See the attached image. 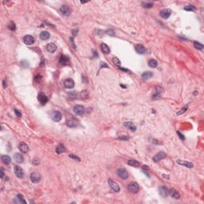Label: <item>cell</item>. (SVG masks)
I'll return each instance as SVG.
<instances>
[{
    "instance_id": "f907efd6",
    "label": "cell",
    "mask_w": 204,
    "mask_h": 204,
    "mask_svg": "<svg viewBox=\"0 0 204 204\" xmlns=\"http://www.w3.org/2000/svg\"><path fill=\"white\" fill-rule=\"evenodd\" d=\"M163 178H167L168 179H170V177H169V176H166V175H163Z\"/></svg>"
},
{
    "instance_id": "6da1fadb",
    "label": "cell",
    "mask_w": 204,
    "mask_h": 204,
    "mask_svg": "<svg viewBox=\"0 0 204 204\" xmlns=\"http://www.w3.org/2000/svg\"><path fill=\"white\" fill-rule=\"evenodd\" d=\"M116 174L120 178H121L123 179H127L128 178V173L125 168H118L116 170Z\"/></svg>"
},
{
    "instance_id": "ffe728a7",
    "label": "cell",
    "mask_w": 204,
    "mask_h": 204,
    "mask_svg": "<svg viewBox=\"0 0 204 204\" xmlns=\"http://www.w3.org/2000/svg\"><path fill=\"white\" fill-rule=\"evenodd\" d=\"M135 49H136V51L138 53L143 54V53H144L146 52V49L142 44H137L136 45V47H135Z\"/></svg>"
},
{
    "instance_id": "f1b7e54d",
    "label": "cell",
    "mask_w": 204,
    "mask_h": 204,
    "mask_svg": "<svg viewBox=\"0 0 204 204\" xmlns=\"http://www.w3.org/2000/svg\"><path fill=\"white\" fill-rule=\"evenodd\" d=\"M148 65H149V67H151V68H156L158 65V62L156 60L151 59V60H149V62H148Z\"/></svg>"
},
{
    "instance_id": "8fae6325",
    "label": "cell",
    "mask_w": 204,
    "mask_h": 204,
    "mask_svg": "<svg viewBox=\"0 0 204 204\" xmlns=\"http://www.w3.org/2000/svg\"><path fill=\"white\" fill-rule=\"evenodd\" d=\"M60 11H61V13L65 16H69L71 13L70 8L68 6H62V7H61V8H60Z\"/></svg>"
},
{
    "instance_id": "277c9868",
    "label": "cell",
    "mask_w": 204,
    "mask_h": 204,
    "mask_svg": "<svg viewBox=\"0 0 204 204\" xmlns=\"http://www.w3.org/2000/svg\"><path fill=\"white\" fill-rule=\"evenodd\" d=\"M14 174L15 176L19 178V179H22L24 177V171L22 168H20L19 166L14 167Z\"/></svg>"
},
{
    "instance_id": "8992f818",
    "label": "cell",
    "mask_w": 204,
    "mask_h": 204,
    "mask_svg": "<svg viewBox=\"0 0 204 204\" xmlns=\"http://www.w3.org/2000/svg\"><path fill=\"white\" fill-rule=\"evenodd\" d=\"M166 156H167V155H166V153L164 151H160L153 157V159L152 160H153V161H155V162H159V161H160V160L164 159Z\"/></svg>"
},
{
    "instance_id": "44dd1931",
    "label": "cell",
    "mask_w": 204,
    "mask_h": 204,
    "mask_svg": "<svg viewBox=\"0 0 204 204\" xmlns=\"http://www.w3.org/2000/svg\"><path fill=\"white\" fill-rule=\"evenodd\" d=\"M46 50L50 53H54L57 50V46L54 43H49L46 45Z\"/></svg>"
},
{
    "instance_id": "7402d4cb",
    "label": "cell",
    "mask_w": 204,
    "mask_h": 204,
    "mask_svg": "<svg viewBox=\"0 0 204 204\" xmlns=\"http://www.w3.org/2000/svg\"><path fill=\"white\" fill-rule=\"evenodd\" d=\"M14 159L15 160V161L18 163H22L24 161V158L22 156V155L21 153H15L14 156Z\"/></svg>"
},
{
    "instance_id": "b9f144b4",
    "label": "cell",
    "mask_w": 204,
    "mask_h": 204,
    "mask_svg": "<svg viewBox=\"0 0 204 204\" xmlns=\"http://www.w3.org/2000/svg\"><path fill=\"white\" fill-rule=\"evenodd\" d=\"M160 94L159 93H156V94H155V95L152 96V99L153 100H157V99H160Z\"/></svg>"
},
{
    "instance_id": "cb8c5ba5",
    "label": "cell",
    "mask_w": 204,
    "mask_h": 204,
    "mask_svg": "<svg viewBox=\"0 0 204 204\" xmlns=\"http://www.w3.org/2000/svg\"><path fill=\"white\" fill-rule=\"evenodd\" d=\"M1 160H2V162L5 163V164H10V163L11 161V159H10V157L9 156H7V155H5V156H2L1 157Z\"/></svg>"
},
{
    "instance_id": "7a4b0ae2",
    "label": "cell",
    "mask_w": 204,
    "mask_h": 204,
    "mask_svg": "<svg viewBox=\"0 0 204 204\" xmlns=\"http://www.w3.org/2000/svg\"><path fill=\"white\" fill-rule=\"evenodd\" d=\"M128 190L132 193H136L140 190V186L137 183H131L128 186Z\"/></svg>"
},
{
    "instance_id": "d4e9b609",
    "label": "cell",
    "mask_w": 204,
    "mask_h": 204,
    "mask_svg": "<svg viewBox=\"0 0 204 204\" xmlns=\"http://www.w3.org/2000/svg\"><path fill=\"white\" fill-rule=\"evenodd\" d=\"M128 164L129 166L135 167V168H138V167L140 166V163L138 161H136V160H129L128 161Z\"/></svg>"
},
{
    "instance_id": "9a60e30c",
    "label": "cell",
    "mask_w": 204,
    "mask_h": 204,
    "mask_svg": "<svg viewBox=\"0 0 204 204\" xmlns=\"http://www.w3.org/2000/svg\"><path fill=\"white\" fill-rule=\"evenodd\" d=\"M38 99L39 100V102L41 103L42 105H45L47 103L48 101V98H47V97L45 95L44 93H39L38 94Z\"/></svg>"
},
{
    "instance_id": "5bb4252c",
    "label": "cell",
    "mask_w": 204,
    "mask_h": 204,
    "mask_svg": "<svg viewBox=\"0 0 204 204\" xmlns=\"http://www.w3.org/2000/svg\"><path fill=\"white\" fill-rule=\"evenodd\" d=\"M64 85L67 89H73L74 87V81L71 78H67L64 81Z\"/></svg>"
},
{
    "instance_id": "7bdbcfd3",
    "label": "cell",
    "mask_w": 204,
    "mask_h": 204,
    "mask_svg": "<svg viewBox=\"0 0 204 204\" xmlns=\"http://www.w3.org/2000/svg\"><path fill=\"white\" fill-rule=\"evenodd\" d=\"M107 34H109V35H111V36H114L115 35V31L113 30H108L107 31Z\"/></svg>"
},
{
    "instance_id": "c3c4849f",
    "label": "cell",
    "mask_w": 204,
    "mask_h": 204,
    "mask_svg": "<svg viewBox=\"0 0 204 204\" xmlns=\"http://www.w3.org/2000/svg\"><path fill=\"white\" fill-rule=\"evenodd\" d=\"M0 172H1V178H3L4 172H3V170H2V168H1V171H0Z\"/></svg>"
},
{
    "instance_id": "ee69618b",
    "label": "cell",
    "mask_w": 204,
    "mask_h": 204,
    "mask_svg": "<svg viewBox=\"0 0 204 204\" xmlns=\"http://www.w3.org/2000/svg\"><path fill=\"white\" fill-rule=\"evenodd\" d=\"M100 68H108V65L105 62H100Z\"/></svg>"
},
{
    "instance_id": "d6a6232c",
    "label": "cell",
    "mask_w": 204,
    "mask_h": 204,
    "mask_svg": "<svg viewBox=\"0 0 204 204\" xmlns=\"http://www.w3.org/2000/svg\"><path fill=\"white\" fill-rule=\"evenodd\" d=\"M68 61H69V58L65 56L62 55V56H61V57H60V63H61L62 65H65L68 62Z\"/></svg>"
},
{
    "instance_id": "603a6c76",
    "label": "cell",
    "mask_w": 204,
    "mask_h": 204,
    "mask_svg": "<svg viewBox=\"0 0 204 204\" xmlns=\"http://www.w3.org/2000/svg\"><path fill=\"white\" fill-rule=\"evenodd\" d=\"M142 78L143 80H145V81H147V80H149L150 78H151L152 77H153V73H151L150 71H147V72H144L143 74H142Z\"/></svg>"
},
{
    "instance_id": "836d02e7",
    "label": "cell",
    "mask_w": 204,
    "mask_h": 204,
    "mask_svg": "<svg viewBox=\"0 0 204 204\" xmlns=\"http://www.w3.org/2000/svg\"><path fill=\"white\" fill-rule=\"evenodd\" d=\"M142 6L144 8H151L152 7H153V3H152V2H143L142 3Z\"/></svg>"
},
{
    "instance_id": "52a82bcc",
    "label": "cell",
    "mask_w": 204,
    "mask_h": 204,
    "mask_svg": "<svg viewBox=\"0 0 204 204\" xmlns=\"http://www.w3.org/2000/svg\"><path fill=\"white\" fill-rule=\"evenodd\" d=\"M66 124L68 127H70V128H75L79 124V121H78V120H77L76 118H71L67 120Z\"/></svg>"
},
{
    "instance_id": "5b68a950",
    "label": "cell",
    "mask_w": 204,
    "mask_h": 204,
    "mask_svg": "<svg viewBox=\"0 0 204 204\" xmlns=\"http://www.w3.org/2000/svg\"><path fill=\"white\" fill-rule=\"evenodd\" d=\"M73 112H74V113L78 115V116H81V115H83L85 113V108L81 105H77L74 106Z\"/></svg>"
},
{
    "instance_id": "ac0fdd59",
    "label": "cell",
    "mask_w": 204,
    "mask_h": 204,
    "mask_svg": "<svg viewBox=\"0 0 204 204\" xmlns=\"http://www.w3.org/2000/svg\"><path fill=\"white\" fill-rule=\"evenodd\" d=\"M23 42L26 43V45H32L33 43L34 42V39L32 36L30 35H27L25 36L23 38Z\"/></svg>"
},
{
    "instance_id": "60d3db41",
    "label": "cell",
    "mask_w": 204,
    "mask_h": 204,
    "mask_svg": "<svg viewBox=\"0 0 204 204\" xmlns=\"http://www.w3.org/2000/svg\"><path fill=\"white\" fill-rule=\"evenodd\" d=\"M119 140H124V141H127V140H129V137L128 136H120L118 138Z\"/></svg>"
},
{
    "instance_id": "bcb514c9",
    "label": "cell",
    "mask_w": 204,
    "mask_h": 204,
    "mask_svg": "<svg viewBox=\"0 0 204 204\" xmlns=\"http://www.w3.org/2000/svg\"><path fill=\"white\" fill-rule=\"evenodd\" d=\"M68 95H70L69 97H75L77 96V93L76 92H73V93H69Z\"/></svg>"
},
{
    "instance_id": "7c38bea8",
    "label": "cell",
    "mask_w": 204,
    "mask_h": 204,
    "mask_svg": "<svg viewBox=\"0 0 204 204\" xmlns=\"http://www.w3.org/2000/svg\"><path fill=\"white\" fill-rule=\"evenodd\" d=\"M159 192H160V195H161V196H163V197H167V196H168V195H169V190L166 187V186H160V188H159Z\"/></svg>"
},
{
    "instance_id": "4316f807",
    "label": "cell",
    "mask_w": 204,
    "mask_h": 204,
    "mask_svg": "<svg viewBox=\"0 0 204 204\" xmlns=\"http://www.w3.org/2000/svg\"><path fill=\"white\" fill-rule=\"evenodd\" d=\"M50 34L47 31H42V32L40 34V38L42 40H47L50 38Z\"/></svg>"
},
{
    "instance_id": "d6986e66",
    "label": "cell",
    "mask_w": 204,
    "mask_h": 204,
    "mask_svg": "<svg viewBox=\"0 0 204 204\" xmlns=\"http://www.w3.org/2000/svg\"><path fill=\"white\" fill-rule=\"evenodd\" d=\"M169 195H170L172 198H174V199H179V198H180L179 193L176 190H175V189H173V188H171V189L169 190Z\"/></svg>"
},
{
    "instance_id": "7dc6e473",
    "label": "cell",
    "mask_w": 204,
    "mask_h": 204,
    "mask_svg": "<svg viewBox=\"0 0 204 204\" xmlns=\"http://www.w3.org/2000/svg\"><path fill=\"white\" fill-rule=\"evenodd\" d=\"M14 113H15V114H16L17 116H21V113H20V112H18V110H17V109H14Z\"/></svg>"
},
{
    "instance_id": "e0dca14e",
    "label": "cell",
    "mask_w": 204,
    "mask_h": 204,
    "mask_svg": "<svg viewBox=\"0 0 204 204\" xmlns=\"http://www.w3.org/2000/svg\"><path fill=\"white\" fill-rule=\"evenodd\" d=\"M124 126L125 128H128L129 130H131L132 132H135L136 130V125L134 124L133 123H132V122H129V121H126L124 123Z\"/></svg>"
},
{
    "instance_id": "8d00e7d4",
    "label": "cell",
    "mask_w": 204,
    "mask_h": 204,
    "mask_svg": "<svg viewBox=\"0 0 204 204\" xmlns=\"http://www.w3.org/2000/svg\"><path fill=\"white\" fill-rule=\"evenodd\" d=\"M113 62L114 63V65H116V66H120V65H121V63H120V61L117 58V57H113Z\"/></svg>"
},
{
    "instance_id": "4fadbf2b",
    "label": "cell",
    "mask_w": 204,
    "mask_h": 204,
    "mask_svg": "<svg viewBox=\"0 0 204 204\" xmlns=\"http://www.w3.org/2000/svg\"><path fill=\"white\" fill-rule=\"evenodd\" d=\"M171 14V11L170 9H163L160 12V16L163 18H168Z\"/></svg>"
},
{
    "instance_id": "d590c367",
    "label": "cell",
    "mask_w": 204,
    "mask_h": 204,
    "mask_svg": "<svg viewBox=\"0 0 204 204\" xmlns=\"http://www.w3.org/2000/svg\"><path fill=\"white\" fill-rule=\"evenodd\" d=\"M184 10H187V11H194V10H195V7H194V6L189 5V6H186V7H184Z\"/></svg>"
},
{
    "instance_id": "f546056e",
    "label": "cell",
    "mask_w": 204,
    "mask_h": 204,
    "mask_svg": "<svg viewBox=\"0 0 204 204\" xmlns=\"http://www.w3.org/2000/svg\"><path fill=\"white\" fill-rule=\"evenodd\" d=\"M16 199L18 200V203H23V204L27 203V202H26V200L24 199V198L22 195H17Z\"/></svg>"
},
{
    "instance_id": "816d5d0a",
    "label": "cell",
    "mask_w": 204,
    "mask_h": 204,
    "mask_svg": "<svg viewBox=\"0 0 204 204\" xmlns=\"http://www.w3.org/2000/svg\"><path fill=\"white\" fill-rule=\"evenodd\" d=\"M77 33H76V30H73V35H76Z\"/></svg>"
},
{
    "instance_id": "3957f363",
    "label": "cell",
    "mask_w": 204,
    "mask_h": 204,
    "mask_svg": "<svg viewBox=\"0 0 204 204\" xmlns=\"http://www.w3.org/2000/svg\"><path fill=\"white\" fill-rule=\"evenodd\" d=\"M30 180L31 182H33L34 183H38L40 180H41V175H40L38 172L34 171L30 174Z\"/></svg>"
},
{
    "instance_id": "1f68e13d",
    "label": "cell",
    "mask_w": 204,
    "mask_h": 204,
    "mask_svg": "<svg viewBox=\"0 0 204 204\" xmlns=\"http://www.w3.org/2000/svg\"><path fill=\"white\" fill-rule=\"evenodd\" d=\"M80 97H81V99H88L89 97V94L87 91H82L81 93H80Z\"/></svg>"
},
{
    "instance_id": "2e32d148",
    "label": "cell",
    "mask_w": 204,
    "mask_h": 204,
    "mask_svg": "<svg viewBox=\"0 0 204 204\" xmlns=\"http://www.w3.org/2000/svg\"><path fill=\"white\" fill-rule=\"evenodd\" d=\"M18 148H19V150H20V151L22 152V153H27V152L29 151L28 145L26 143H24V142H22V143H19Z\"/></svg>"
},
{
    "instance_id": "f35d334b",
    "label": "cell",
    "mask_w": 204,
    "mask_h": 204,
    "mask_svg": "<svg viewBox=\"0 0 204 204\" xmlns=\"http://www.w3.org/2000/svg\"><path fill=\"white\" fill-rule=\"evenodd\" d=\"M156 92H157V93L160 94V93H161L163 91V89L162 86H159V85H157V86H156Z\"/></svg>"
},
{
    "instance_id": "74e56055",
    "label": "cell",
    "mask_w": 204,
    "mask_h": 204,
    "mask_svg": "<svg viewBox=\"0 0 204 204\" xmlns=\"http://www.w3.org/2000/svg\"><path fill=\"white\" fill-rule=\"evenodd\" d=\"M69 156H70V158L72 160H75V161H80V160H81V159H80V158L78 157V156H74V155H73V154H71V155H69Z\"/></svg>"
},
{
    "instance_id": "f6af8a7d",
    "label": "cell",
    "mask_w": 204,
    "mask_h": 204,
    "mask_svg": "<svg viewBox=\"0 0 204 204\" xmlns=\"http://www.w3.org/2000/svg\"><path fill=\"white\" fill-rule=\"evenodd\" d=\"M177 134H178V136H179V137L181 139V140H185V137L183 136L181 133H179V132H177Z\"/></svg>"
},
{
    "instance_id": "ba28073f",
    "label": "cell",
    "mask_w": 204,
    "mask_h": 204,
    "mask_svg": "<svg viewBox=\"0 0 204 204\" xmlns=\"http://www.w3.org/2000/svg\"><path fill=\"white\" fill-rule=\"evenodd\" d=\"M108 184H109V186H110V187L113 189V190L114 191H116V192H119L120 191V186H119V185L117 184V183H116L115 182V181H113V180H112L111 179H108Z\"/></svg>"
},
{
    "instance_id": "e575fe53",
    "label": "cell",
    "mask_w": 204,
    "mask_h": 204,
    "mask_svg": "<svg viewBox=\"0 0 204 204\" xmlns=\"http://www.w3.org/2000/svg\"><path fill=\"white\" fill-rule=\"evenodd\" d=\"M187 108H188V106L187 105H186V106H184V107H183L182 108L180 109V111H179L177 113V115H181V114H183L185 113V112L187 110Z\"/></svg>"
},
{
    "instance_id": "83f0119b",
    "label": "cell",
    "mask_w": 204,
    "mask_h": 204,
    "mask_svg": "<svg viewBox=\"0 0 204 204\" xmlns=\"http://www.w3.org/2000/svg\"><path fill=\"white\" fill-rule=\"evenodd\" d=\"M65 151V148L62 144H59L58 146H57L56 148V152L57 154H62L63 152Z\"/></svg>"
},
{
    "instance_id": "4dcf8cb0",
    "label": "cell",
    "mask_w": 204,
    "mask_h": 204,
    "mask_svg": "<svg viewBox=\"0 0 204 204\" xmlns=\"http://www.w3.org/2000/svg\"><path fill=\"white\" fill-rule=\"evenodd\" d=\"M194 46L197 49V50H203V45L202 44V43H200V42H194Z\"/></svg>"
},
{
    "instance_id": "30bf717a",
    "label": "cell",
    "mask_w": 204,
    "mask_h": 204,
    "mask_svg": "<svg viewBox=\"0 0 204 204\" xmlns=\"http://www.w3.org/2000/svg\"><path fill=\"white\" fill-rule=\"evenodd\" d=\"M176 163H178V164H180L181 166H184V167H186V168H191L194 167V164L192 163L188 162V161H185V160H177Z\"/></svg>"
},
{
    "instance_id": "681fc988",
    "label": "cell",
    "mask_w": 204,
    "mask_h": 204,
    "mask_svg": "<svg viewBox=\"0 0 204 204\" xmlns=\"http://www.w3.org/2000/svg\"><path fill=\"white\" fill-rule=\"evenodd\" d=\"M2 82H3V88H4V89H5V88H7V82H6L5 80H4V81H2Z\"/></svg>"
},
{
    "instance_id": "484cf974",
    "label": "cell",
    "mask_w": 204,
    "mask_h": 204,
    "mask_svg": "<svg viewBox=\"0 0 204 204\" xmlns=\"http://www.w3.org/2000/svg\"><path fill=\"white\" fill-rule=\"evenodd\" d=\"M100 48H101L102 52L104 53L108 54L109 53H110V49H109V47L107 45L105 44V43H102V44H101V46H100Z\"/></svg>"
},
{
    "instance_id": "ab89813d",
    "label": "cell",
    "mask_w": 204,
    "mask_h": 204,
    "mask_svg": "<svg viewBox=\"0 0 204 204\" xmlns=\"http://www.w3.org/2000/svg\"><path fill=\"white\" fill-rule=\"evenodd\" d=\"M8 28H9L10 30H14L16 28L15 24H14V22H10V23L9 24V26H8Z\"/></svg>"
},
{
    "instance_id": "9c48e42d",
    "label": "cell",
    "mask_w": 204,
    "mask_h": 204,
    "mask_svg": "<svg viewBox=\"0 0 204 204\" xmlns=\"http://www.w3.org/2000/svg\"><path fill=\"white\" fill-rule=\"evenodd\" d=\"M62 115L58 111H54L52 113V119L55 122H59L62 120Z\"/></svg>"
}]
</instances>
